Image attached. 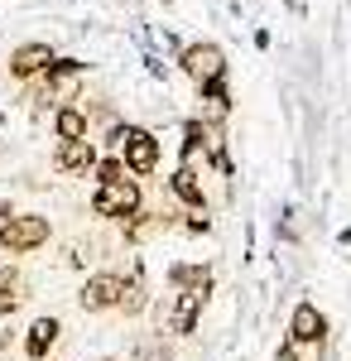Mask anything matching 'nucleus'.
I'll use <instances>...</instances> for the list:
<instances>
[{
  "instance_id": "nucleus-9",
  "label": "nucleus",
  "mask_w": 351,
  "mask_h": 361,
  "mask_svg": "<svg viewBox=\"0 0 351 361\" xmlns=\"http://www.w3.org/2000/svg\"><path fill=\"white\" fill-rule=\"evenodd\" d=\"M58 337H63V323H58V318H34V328L25 333V352H29V361H44L49 352H54Z\"/></svg>"
},
{
  "instance_id": "nucleus-6",
  "label": "nucleus",
  "mask_w": 351,
  "mask_h": 361,
  "mask_svg": "<svg viewBox=\"0 0 351 361\" xmlns=\"http://www.w3.org/2000/svg\"><path fill=\"white\" fill-rule=\"evenodd\" d=\"M289 337H294L298 347H318L327 337V318L318 313V304H298L289 313Z\"/></svg>"
},
{
  "instance_id": "nucleus-19",
  "label": "nucleus",
  "mask_w": 351,
  "mask_h": 361,
  "mask_svg": "<svg viewBox=\"0 0 351 361\" xmlns=\"http://www.w3.org/2000/svg\"><path fill=\"white\" fill-rule=\"evenodd\" d=\"M274 361H298V342H294V337L279 342V357H274Z\"/></svg>"
},
{
  "instance_id": "nucleus-8",
  "label": "nucleus",
  "mask_w": 351,
  "mask_h": 361,
  "mask_svg": "<svg viewBox=\"0 0 351 361\" xmlns=\"http://www.w3.org/2000/svg\"><path fill=\"white\" fill-rule=\"evenodd\" d=\"M54 164H58V173H92V169H97V145H92L87 135L63 140L58 154H54Z\"/></svg>"
},
{
  "instance_id": "nucleus-13",
  "label": "nucleus",
  "mask_w": 351,
  "mask_h": 361,
  "mask_svg": "<svg viewBox=\"0 0 351 361\" xmlns=\"http://www.w3.org/2000/svg\"><path fill=\"white\" fill-rule=\"evenodd\" d=\"M149 304V294H144V270H140V260H130V279L121 275V313H140V308Z\"/></svg>"
},
{
  "instance_id": "nucleus-20",
  "label": "nucleus",
  "mask_w": 351,
  "mask_h": 361,
  "mask_svg": "<svg viewBox=\"0 0 351 361\" xmlns=\"http://www.w3.org/2000/svg\"><path fill=\"white\" fill-rule=\"evenodd\" d=\"M5 217H15V207H10V197H0V222H5Z\"/></svg>"
},
{
  "instance_id": "nucleus-2",
  "label": "nucleus",
  "mask_w": 351,
  "mask_h": 361,
  "mask_svg": "<svg viewBox=\"0 0 351 361\" xmlns=\"http://www.w3.org/2000/svg\"><path fill=\"white\" fill-rule=\"evenodd\" d=\"M140 207H144V188H140V178H116V183H97V193H92V212L97 217H111V222H125V217H135Z\"/></svg>"
},
{
  "instance_id": "nucleus-16",
  "label": "nucleus",
  "mask_w": 351,
  "mask_h": 361,
  "mask_svg": "<svg viewBox=\"0 0 351 361\" xmlns=\"http://www.w3.org/2000/svg\"><path fill=\"white\" fill-rule=\"evenodd\" d=\"M92 173H97V183H116V178H125L130 169H125V159H121V154H106V159H97V169H92Z\"/></svg>"
},
{
  "instance_id": "nucleus-1",
  "label": "nucleus",
  "mask_w": 351,
  "mask_h": 361,
  "mask_svg": "<svg viewBox=\"0 0 351 361\" xmlns=\"http://www.w3.org/2000/svg\"><path fill=\"white\" fill-rule=\"evenodd\" d=\"M111 145H116V154L125 159V169L135 178H149L159 169V140L149 135L144 126H116L111 130Z\"/></svg>"
},
{
  "instance_id": "nucleus-15",
  "label": "nucleus",
  "mask_w": 351,
  "mask_h": 361,
  "mask_svg": "<svg viewBox=\"0 0 351 361\" xmlns=\"http://www.w3.org/2000/svg\"><path fill=\"white\" fill-rule=\"evenodd\" d=\"M54 130H58V140H82L87 135V111H82V106H58Z\"/></svg>"
},
{
  "instance_id": "nucleus-4",
  "label": "nucleus",
  "mask_w": 351,
  "mask_h": 361,
  "mask_svg": "<svg viewBox=\"0 0 351 361\" xmlns=\"http://www.w3.org/2000/svg\"><path fill=\"white\" fill-rule=\"evenodd\" d=\"M49 217H5L0 222V250L10 255H25V250H39L49 241Z\"/></svg>"
},
{
  "instance_id": "nucleus-12",
  "label": "nucleus",
  "mask_w": 351,
  "mask_h": 361,
  "mask_svg": "<svg viewBox=\"0 0 351 361\" xmlns=\"http://www.w3.org/2000/svg\"><path fill=\"white\" fill-rule=\"evenodd\" d=\"M202 304H207V299H197V294H188V289H183V294H178V304H173V313H168V333H173V337H188L192 328H197Z\"/></svg>"
},
{
  "instance_id": "nucleus-10",
  "label": "nucleus",
  "mask_w": 351,
  "mask_h": 361,
  "mask_svg": "<svg viewBox=\"0 0 351 361\" xmlns=\"http://www.w3.org/2000/svg\"><path fill=\"white\" fill-rule=\"evenodd\" d=\"M29 299V284L25 275L15 270V265H0V318H10V313H20Z\"/></svg>"
},
{
  "instance_id": "nucleus-21",
  "label": "nucleus",
  "mask_w": 351,
  "mask_h": 361,
  "mask_svg": "<svg viewBox=\"0 0 351 361\" xmlns=\"http://www.w3.org/2000/svg\"><path fill=\"white\" fill-rule=\"evenodd\" d=\"M101 361H116V357H101Z\"/></svg>"
},
{
  "instance_id": "nucleus-22",
  "label": "nucleus",
  "mask_w": 351,
  "mask_h": 361,
  "mask_svg": "<svg viewBox=\"0 0 351 361\" xmlns=\"http://www.w3.org/2000/svg\"><path fill=\"white\" fill-rule=\"evenodd\" d=\"M164 5H173V0H164Z\"/></svg>"
},
{
  "instance_id": "nucleus-18",
  "label": "nucleus",
  "mask_w": 351,
  "mask_h": 361,
  "mask_svg": "<svg viewBox=\"0 0 351 361\" xmlns=\"http://www.w3.org/2000/svg\"><path fill=\"white\" fill-rule=\"evenodd\" d=\"M188 231H192V236H202V231H212V217H207V212H197V217H188Z\"/></svg>"
},
{
  "instance_id": "nucleus-7",
  "label": "nucleus",
  "mask_w": 351,
  "mask_h": 361,
  "mask_svg": "<svg viewBox=\"0 0 351 361\" xmlns=\"http://www.w3.org/2000/svg\"><path fill=\"white\" fill-rule=\"evenodd\" d=\"M54 58H58V54L49 49V44H20V49L10 54V78H20V82H34V78H39V73H44Z\"/></svg>"
},
{
  "instance_id": "nucleus-3",
  "label": "nucleus",
  "mask_w": 351,
  "mask_h": 361,
  "mask_svg": "<svg viewBox=\"0 0 351 361\" xmlns=\"http://www.w3.org/2000/svg\"><path fill=\"white\" fill-rule=\"evenodd\" d=\"M178 68L192 78V87H207L226 78V54L216 44H188V49H178Z\"/></svg>"
},
{
  "instance_id": "nucleus-14",
  "label": "nucleus",
  "mask_w": 351,
  "mask_h": 361,
  "mask_svg": "<svg viewBox=\"0 0 351 361\" xmlns=\"http://www.w3.org/2000/svg\"><path fill=\"white\" fill-rule=\"evenodd\" d=\"M168 279H173V284H183V289L197 294V299H207V294H212V275H207V270H197V265H173Z\"/></svg>"
},
{
  "instance_id": "nucleus-5",
  "label": "nucleus",
  "mask_w": 351,
  "mask_h": 361,
  "mask_svg": "<svg viewBox=\"0 0 351 361\" xmlns=\"http://www.w3.org/2000/svg\"><path fill=\"white\" fill-rule=\"evenodd\" d=\"M78 304H82V313H106V308H116L121 304V275H116V270L92 275L87 284H82Z\"/></svg>"
},
{
  "instance_id": "nucleus-17",
  "label": "nucleus",
  "mask_w": 351,
  "mask_h": 361,
  "mask_svg": "<svg viewBox=\"0 0 351 361\" xmlns=\"http://www.w3.org/2000/svg\"><path fill=\"white\" fill-rule=\"evenodd\" d=\"M202 145H207V126H202V121H188V126H183V159H188V164H192V154H197Z\"/></svg>"
},
{
  "instance_id": "nucleus-11",
  "label": "nucleus",
  "mask_w": 351,
  "mask_h": 361,
  "mask_svg": "<svg viewBox=\"0 0 351 361\" xmlns=\"http://www.w3.org/2000/svg\"><path fill=\"white\" fill-rule=\"evenodd\" d=\"M168 183H173V193L183 197L192 212H207V193H202V178H197V169H192L188 159L173 169V178H168Z\"/></svg>"
}]
</instances>
